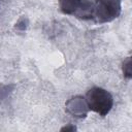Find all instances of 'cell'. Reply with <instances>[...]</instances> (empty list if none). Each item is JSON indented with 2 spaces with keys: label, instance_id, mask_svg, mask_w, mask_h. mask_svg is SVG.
<instances>
[{
  "label": "cell",
  "instance_id": "8",
  "mask_svg": "<svg viewBox=\"0 0 132 132\" xmlns=\"http://www.w3.org/2000/svg\"><path fill=\"white\" fill-rule=\"evenodd\" d=\"M76 130V127L74 126V125H72V124H68V125H66V126H64V127H62L61 128V131H70V132H73V131H75Z\"/></svg>",
  "mask_w": 132,
  "mask_h": 132
},
{
  "label": "cell",
  "instance_id": "4",
  "mask_svg": "<svg viewBox=\"0 0 132 132\" xmlns=\"http://www.w3.org/2000/svg\"><path fill=\"white\" fill-rule=\"evenodd\" d=\"M95 1L94 0H80L77 10L74 13V16L80 19H93L94 14Z\"/></svg>",
  "mask_w": 132,
  "mask_h": 132
},
{
  "label": "cell",
  "instance_id": "3",
  "mask_svg": "<svg viewBox=\"0 0 132 132\" xmlns=\"http://www.w3.org/2000/svg\"><path fill=\"white\" fill-rule=\"evenodd\" d=\"M66 110L73 117L76 118H86L89 111L87 101L81 96H74L66 101L65 103Z\"/></svg>",
  "mask_w": 132,
  "mask_h": 132
},
{
  "label": "cell",
  "instance_id": "2",
  "mask_svg": "<svg viewBox=\"0 0 132 132\" xmlns=\"http://www.w3.org/2000/svg\"><path fill=\"white\" fill-rule=\"evenodd\" d=\"M122 11V0L95 1L93 19L97 23H108L117 19Z\"/></svg>",
  "mask_w": 132,
  "mask_h": 132
},
{
  "label": "cell",
  "instance_id": "6",
  "mask_svg": "<svg viewBox=\"0 0 132 132\" xmlns=\"http://www.w3.org/2000/svg\"><path fill=\"white\" fill-rule=\"evenodd\" d=\"M123 73H124V76L127 78V79H130L132 77V67H131V57H128L124 63H123Z\"/></svg>",
  "mask_w": 132,
  "mask_h": 132
},
{
  "label": "cell",
  "instance_id": "1",
  "mask_svg": "<svg viewBox=\"0 0 132 132\" xmlns=\"http://www.w3.org/2000/svg\"><path fill=\"white\" fill-rule=\"evenodd\" d=\"M85 99L89 109L100 114L101 117L106 116L113 106V98L111 94L105 89L99 87L90 89Z\"/></svg>",
  "mask_w": 132,
  "mask_h": 132
},
{
  "label": "cell",
  "instance_id": "5",
  "mask_svg": "<svg viewBox=\"0 0 132 132\" xmlns=\"http://www.w3.org/2000/svg\"><path fill=\"white\" fill-rule=\"evenodd\" d=\"M80 0H59V6L63 13L74 15L78 8Z\"/></svg>",
  "mask_w": 132,
  "mask_h": 132
},
{
  "label": "cell",
  "instance_id": "7",
  "mask_svg": "<svg viewBox=\"0 0 132 132\" xmlns=\"http://www.w3.org/2000/svg\"><path fill=\"white\" fill-rule=\"evenodd\" d=\"M26 27H27V19L26 18H21L20 20H19V22L15 24V28L18 29V30H25L26 29Z\"/></svg>",
  "mask_w": 132,
  "mask_h": 132
}]
</instances>
